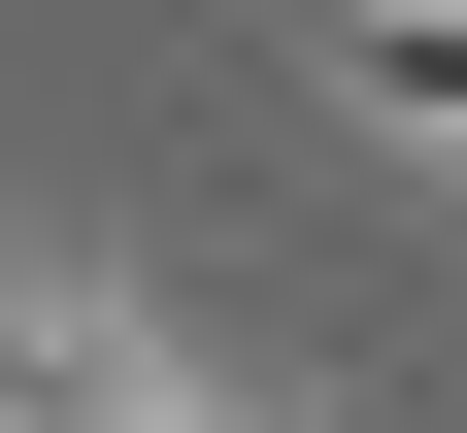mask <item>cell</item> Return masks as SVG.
Segmentation results:
<instances>
[{
	"mask_svg": "<svg viewBox=\"0 0 467 433\" xmlns=\"http://www.w3.org/2000/svg\"><path fill=\"white\" fill-rule=\"evenodd\" d=\"M334 100H368V134H434V100H467V34H434V0H334Z\"/></svg>",
	"mask_w": 467,
	"mask_h": 433,
	"instance_id": "6da1fadb",
	"label": "cell"
}]
</instances>
